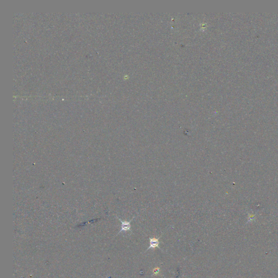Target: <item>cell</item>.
<instances>
[{
    "label": "cell",
    "instance_id": "1",
    "mask_svg": "<svg viewBox=\"0 0 278 278\" xmlns=\"http://www.w3.org/2000/svg\"><path fill=\"white\" fill-rule=\"evenodd\" d=\"M117 218L118 219V220L121 222V230L119 231V233H118L120 234V233H121L122 231H131V222H132L134 218V217L133 218V219L131 220L130 221H122L121 220L120 218H119L118 217H117Z\"/></svg>",
    "mask_w": 278,
    "mask_h": 278
},
{
    "label": "cell",
    "instance_id": "2",
    "mask_svg": "<svg viewBox=\"0 0 278 278\" xmlns=\"http://www.w3.org/2000/svg\"><path fill=\"white\" fill-rule=\"evenodd\" d=\"M160 237H159L158 239H156V238H149L150 246L148 248V249H147L146 251H147L148 249H152V248L154 249L156 248H159V244H160V242L159 241V239H160Z\"/></svg>",
    "mask_w": 278,
    "mask_h": 278
},
{
    "label": "cell",
    "instance_id": "3",
    "mask_svg": "<svg viewBox=\"0 0 278 278\" xmlns=\"http://www.w3.org/2000/svg\"><path fill=\"white\" fill-rule=\"evenodd\" d=\"M159 272H160V269L158 268V267H157V268H156V269H153V273L154 275H156V274H158L159 273Z\"/></svg>",
    "mask_w": 278,
    "mask_h": 278
}]
</instances>
